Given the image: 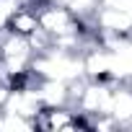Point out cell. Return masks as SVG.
Instances as JSON below:
<instances>
[{
	"instance_id": "obj_4",
	"label": "cell",
	"mask_w": 132,
	"mask_h": 132,
	"mask_svg": "<svg viewBox=\"0 0 132 132\" xmlns=\"http://www.w3.org/2000/svg\"><path fill=\"white\" fill-rule=\"evenodd\" d=\"M23 5V0H0V34H5L11 26V18L16 16V11Z\"/></svg>"
},
{
	"instance_id": "obj_3",
	"label": "cell",
	"mask_w": 132,
	"mask_h": 132,
	"mask_svg": "<svg viewBox=\"0 0 132 132\" xmlns=\"http://www.w3.org/2000/svg\"><path fill=\"white\" fill-rule=\"evenodd\" d=\"M36 29H39V16H36V8H34V5H29V3H23V5L16 11V16L11 18L8 31L21 34V36H31Z\"/></svg>"
},
{
	"instance_id": "obj_1",
	"label": "cell",
	"mask_w": 132,
	"mask_h": 132,
	"mask_svg": "<svg viewBox=\"0 0 132 132\" xmlns=\"http://www.w3.org/2000/svg\"><path fill=\"white\" fill-rule=\"evenodd\" d=\"M36 129L44 132H78L88 129L86 117L73 106H44L36 117Z\"/></svg>"
},
{
	"instance_id": "obj_5",
	"label": "cell",
	"mask_w": 132,
	"mask_h": 132,
	"mask_svg": "<svg viewBox=\"0 0 132 132\" xmlns=\"http://www.w3.org/2000/svg\"><path fill=\"white\" fill-rule=\"evenodd\" d=\"M98 5H106V8H114L119 13L132 16V0H98Z\"/></svg>"
},
{
	"instance_id": "obj_7",
	"label": "cell",
	"mask_w": 132,
	"mask_h": 132,
	"mask_svg": "<svg viewBox=\"0 0 132 132\" xmlns=\"http://www.w3.org/2000/svg\"><path fill=\"white\" fill-rule=\"evenodd\" d=\"M23 3H26V0H23Z\"/></svg>"
},
{
	"instance_id": "obj_2",
	"label": "cell",
	"mask_w": 132,
	"mask_h": 132,
	"mask_svg": "<svg viewBox=\"0 0 132 132\" xmlns=\"http://www.w3.org/2000/svg\"><path fill=\"white\" fill-rule=\"evenodd\" d=\"M106 114L117 127H132V83H114Z\"/></svg>"
},
{
	"instance_id": "obj_6",
	"label": "cell",
	"mask_w": 132,
	"mask_h": 132,
	"mask_svg": "<svg viewBox=\"0 0 132 132\" xmlns=\"http://www.w3.org/2000/svg\"><path fill=\"white\" fill-rule=\"evenodd\" d=\"M26 3H29V5H34V8H39L42 3H62V5H65V0H26Z\"/></svg>"
}]
</instances>
